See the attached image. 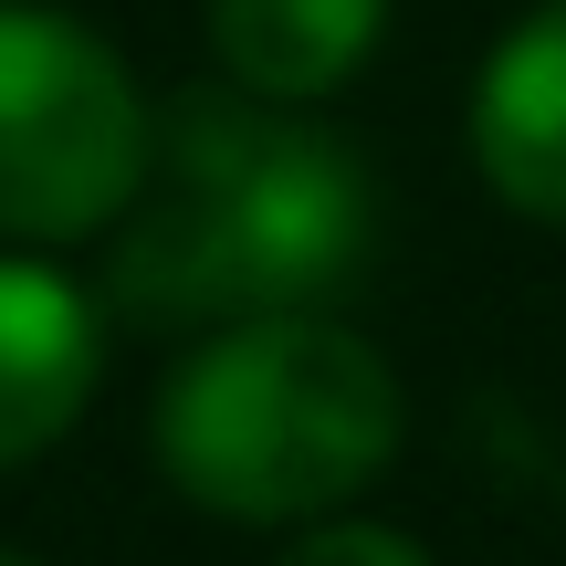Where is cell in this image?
Here are the masks:
<instances>
[{
	"mask_svg": "<svg viewBox=\"0 0 566 566\" xmlns=\"http://www.w3.org/2000/svg\"><path fill=\"white\" fill-rule=\"evenodd\" d=\"M378 168L325 105L189 84L158 105V158L105 231V315L126 336H210L242 315L346 304L378 263Z\"/></svg>",
	"mask_w": 566,
	"mask_h": 566,
	"instance_id": "1",
	"label": "cell"
},
{
	"mask_svg": "<svg viewBox=\"0 0 566 566\" xmlns=\"http://www.w3.org/2000/svg\"><path fill=\"white\" fill-rule=\"evenodd\" d=\"M399 441H409L399 357L336 304L210 325L168 357L158 399H147L158 483L189 514L252 535L357 514V493L399 462Z\"/></svg>",
	"mask_w": 566,
	"mask_h": 566,
	"instance_id": "2",
	"label": "cell"
},
{
	"mask_svg": "<svg viewBox=\"0 0 566 566\" xmlns=\"http://www.w3.org/2000/svg\"><path fill=\"white\" fill-rule=\"evenodd\" d=\"M158 158V95L63 0H0V242L74 252L126 221Z\"/></svg>",
	"mask_w": 566,
	"mask_h": 566,
	"instance_id": "3",
	"label": "cell"
},
{
	"mask_svg": "<svg viewBox=\"0 0 566 566\" xmlns=\"http://www.w3.org/2000/svg\"><path fill=\"white\" fill-rule=\"evenodd\" d=\"M105 357H116V315L95 283L63 273L53 252L0 242V483L84 430Z\"/></svg>",
	"mask_w": 566,
	"mask_h": 566,
	"instance_id": "4",
	"label": "cell"
},
{
	"mask_svg": "<svg viewBox=\"0 0 566 566\" xmlns=\"http://www.w3.org/2000/svg\"><path fill=\"white\" fill-rule=\"evenodd\" d=\"M472 179L535 231H566V0H535L504 21L462 95Z\"/></svg>",
	"mask_w": 566,
	"mask_h": 566,
	"instance_id": "5",
	"label": "cell"
},
{
	"mask_svg": "<svg viewBox=\"0 0 566 566\" xmlns=\"http://www.w3.org/2000/svg\"><path fill=\"white\" fill-rule=\"evenodd\" d=\"M399 0H200L210 74L263 105H336L378 63Z\"/></svg>",
	"mask_w": 566,
	"mask_h": 566,
	"instance_id": "6",
	"label": "cell"
},
{
	"mask_svg": "<svg viewBox=\"0 0 566 566\" xmlns=\"http://www.w3.org/2000/svg\"><path fill=\"white\" fill-rule=\"evenodd\" d=\"M273 566H430V546L409 525H378V514H325V525H294Z\"/></svg>",
	"mask_w": 566,
	"mask_h": 566,
	"instance_id": "7",
	"label": "cell"
},
{
	"mask_svg": "<svg viewBox=\"0 0 566 566\" xmlns=\"http://www.w3.org/2000/svg\"><path fill=\"white\" fill-rule=\"evenodd\" d=\"M0 566H42V556H21V546H0Z\"/></svg>",
	"mask_w": 566,
	"mask_h": 566,
	"instance_id": "8",
	"label": "cell"
}]
</instances>
